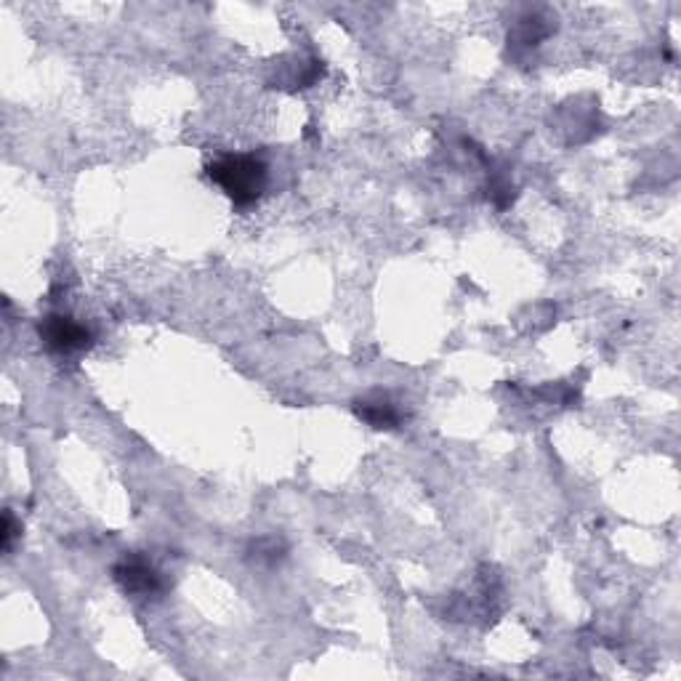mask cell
<instances>
[{
    "mask_svg": "<svg viewBox=\"0 0 681 681\" xmlns=\"http://www.w3.org/2000/svg\"><path fill=\"white\" fill-rule=\"evenodd\" d=\"M208 179L224 189L235 208H248L267 189V165L256 155H224L208 165Z\"/></svg>",
    "mask_w": 681,
    "mask_h": 681,
    "instance_id": "6da1fadb",
    "label": "cell"
},
{
    "mask_svg": "<svg viewBox=\"0 0 681 681\" xmlns=\"http://www.w3.org/2000/svg\"><path fill=\"white\" fill-rule=\"evenodd\" d=\"M40 341L46 346L51 354H59V357H70V354L86 352L88 346L94 344V333L88 325L78 322L70 314L54 312L46 314L38 325Z\"/></svg>",
    "mask_w": 681,
    "mask_h": 681,
    "instance_id": "7a4b0ae2",
    "label": "cell"
},
{
    "mask_svg": "<svg viewBox=\"0 0 681 681\" xmlns=\"http://www.w3.org/2000/svg\"><path fill=\"white\" fill-rule=\"evenodd\" d=\"M112 575H115L118 586L123 588L126 594L141 596V599L160 596L165 588H168L163 572L157 570L155 564L149 562L147 556H141V554L123 556V559L112 567Z\"/></svg>",
    "mask_w": 681,
    "mask_h": 681,
    "instance_id": "3957f363",
    "label": "cell"
},
{
    "mask_svg": "<svg viewBox=\"0 0 681 681\" xmlns=\"http://www.w3.org/2000/svg\"><path fill=\"white\" fill-rule=\"evenodd\" d=\"M354 413L360 421H365L373 429H400L402 421H405V413H402L400 402H394L389 394H368L362 400L354 402Z\"/></svg>",
    "mask_w": 681,
    "mask_h": 681,
    "instance_id": "277c9868",
    "label": "cell"
},
{
    "mask_svg": "<svg viewBox=\"0 0 681 681\" xmlns=\"http://www.w3.org/2000/svg\"><path fill=\"white\" fill-rule=\"evenodd\" d=\"M551 19H546V16L541 14V11H527L522 19L517 22V27H514V32L509 35V43L514 48H533L538 46L543 38H548L551 35Z\"/></svg>",
    "mask_w": 681,
    "mask_h": 681,
    "instance_id": "5b68a950",
    "label": "cell"
},
{
    "mask_svg": "<svg viewBox=\"0 0 681 681\" xmlns=\"http://www.w3.org/2000/svg\"><path fill=\"white\" fill-rule=\"evenodd\" d=\"M251 554L261 564H277L285 556V546L277 538H259V541L253 543Z\"/></svg>",
    "mask_w": 681,
    "mask_h": 681,
    "instance_id": "8992f818",
    "label": "cell"
},
{
    "mask_svg": "<svg viewBox=\"0 0 681 681\" xmlns=\"http://www.w3.org/2000/svg\"><path fill=\"white\" fill-rule=\"evenodd\" d=\"M487 197L493 200L498 208H509L511 203H514V184H511L509 179H493L490 181V192H487Z\"/></svg>",
    "mask_w": 681,
    "mask_h": 681,
    "instance_id": "52a82bcc",
    "label": "cell"
},
{
    "mask_svg": "<svg viewBox=\"0 0 681 681\" xmlns=\"http://www.w3.org/2000/svg\"><path fill=\"white\" fill-rule=\"evenodd\" d=\"M16 535H19V527H16V519L11 511H6V517H3V548L6 551H11V546H14Z\"/></svg>",
    "mask_w": 681,
    "mask_h": 681,
    "instance_id": "ba28073f",
    "label": "cell"
}]
</instances>
